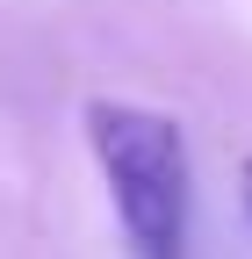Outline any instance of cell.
Segmentation results:
<instances>
[{
    "label": "cell",
    "mask_w": 252,
    "mask_h": 259,
    "mask_svg": "<svg viewBox=\"0 0 252 259\" xmlns=\"http://www.w3.org/2000/svg\"><path fill=\"white\" fill-rule=\"evenodd\" d=\"M238 202H245V223H252V151H245V166H238Z\"/></svg>",
    "instance_id": "7a4b0ae2"
},
{
    "label": "cell",
    "mask_w": 252,
    "mask_h": 259,
    "mask_svg": "<svg viewBox=\"0 0 252 259\" xmlns=\"http://www.w3.org/2000/svg\"><path fill=\"white\" fill-rule=\"evenodd\" d=\"M87 151L101 166L108 209L130 238V259H187L195 238V158L187 130L144 101H87L79 108Z\"/></svg>",
    "instance_id": "6da1fadb"
}]
</instances>
